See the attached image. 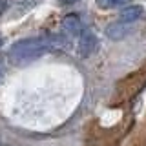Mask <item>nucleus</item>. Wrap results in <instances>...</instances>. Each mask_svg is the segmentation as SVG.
Masks as SVG:
<instances>
[{"mask_svg":"<svg viewBox=\"0 0 146 146\" xmlns=\"http://www.w3.org/2000/svg\"><path fill=\"white\" fill-rule=\"evenodd\" d=\"M2 42H4V38H2V36H0V46H2Z\"/></svg>","mask_w":146,"mask_h":146,"instance_id":"10","label":"nucleus"},{"mask_svg":"<svg viewBox=\"0 0 146 146\" xmlns=\"http://www.w3.org/2000/svg\"><path fill=\"white\" fill-rule=\"evenodd\" d=\"M82 29H84V24H82L79 15L73 13V15H68L62 18V31L68 36H79Z\"/></svg>","mask_w":146,"mask_h":146,"instance_id":"4","label":"nucleus"},{"mask_svg":"<svg viewBox=\"0 0 146 146\" xmlns=\"http://www.w3.org/2000/svg\"><path fill=\"white\" fill-rule=\"evenodd\" d=\"M144 15V7L139 6V4H130L119 13V20L128 22V24H135L137 20H141Z\"/></svg>","mask_w":146,"mask_h":146,"instance_id":"5","label":"nucleus"},{"mask_svg":"<svg viewBox=\"0 0 146 146\" xmlns=\"http://www.w3.org/2000/svg\"><path fill=\"white\" fill-rule=\"evenodd\" d=\"M130 0H97V6L99 7H104V9H110V7H117V6H124Z\"/></svg>","mask_w":146,"mask_h":146,"instance_id":"6","label":"nucleus"},{"mask_svg":"<svg viewBox=\"0 0 146 146\" xmlns=\"http://www.w3.org/2000/svg\"><path fill=\"white\" fill-rule=\"evenodd\" d=\"M4 9H6V0H0V15L4 13Z\"/></svg>","mask_w":146,"mask_h":146,"instance_id":"9","label":"nucleus"},{"mask_svg":"<svg viewBox=\"0 0 146 146\" xmlns=\"http://www.w3.org/2000/svg\"><path fill=\"white\" fill-rule=\"evenodd\" d=\"M68 42L62 35H44V36H31V38L17 40L9 49V57L17 64H26L40 58L44 53L53 49L64 48Z\"/></svg>","mask_w":146,"mask_h":146,"instance_id":"1","label":"nucleus"},{"mask_svg":"<svg viewBox=\"0 0 146 146\" xmlns=\"http://www.w3.org/2000/svg\"><path fill=\"white\" fill-rule=\"evenodd\" d=\"M4 73H6V66H4V60H0V80L4 79Z\"/></svg>","mask_w":146,"mask_h":146,"instance_id":"8","label":"nucleus"},{"mask_svg":"<svg viewBox=\"0 0 146 146\" xmlns=\"http://www.w3.org/2000/svg\"><path fill=\"white\" fill-rule=\"evenodd\" d=\"M79 0H58V4L60 6H71V4H77Z\"/></svg>","mask_w":146,"mask_h":146,"instance_id":"7","label":"nucleus"},{"mask_svg":"<svg viewBox=\"0 0 146 146\" xmlns=\"http://www.w3.org/2000/svg\"><path fill=\"white\" fill-rule=\"evenodd\" d=\"M104 33L110 40H122L126 38L128 35L131 33V24H128V22H122V20H115L111 22V24L106 26V29H104Z\"/></svg>","mask_w":146,"mask_h":146,"instance_id":"3","label":"nucleus"},{"mask_svg":"<svg viewBox=\"0 0 146 146\" xmlns=\"http://www.w3.org/2000/svg\"><path fill=\"white\" fill-rule=\"evenodd\" d=\"M97 44H99V40H97V36H95V33L91 29H82L80 31V35H79V44H77V51H79L80 57H84V58H88L91 53L97 49Z\"/></svg>","mask_w":146,"mask_h":146,"instance_id":"2","label":"nucleus"}]
</instances>
